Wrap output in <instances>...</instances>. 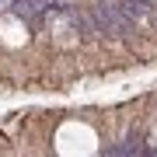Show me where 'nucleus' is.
<instances>
[{
	"mask_svg": "<svg viewBox=\"0 0 157 157\" xmlns=\"http://www.w3.org/2000/svg\"><path fill=\"white\" fill-rule=\"evenodd\" d=\"M91 14L98 21V32H112V35H122V39L136 32V21L122 11L119 0H98V4H91Z\"/></svg>",
	"mask_w": 157,
	"mask_h": 157,
	"instance_id": "f257e3e1",
	"label": "nucleus"
},
{
	"mask_svg": "<svg viewBox=\"0 0 157 157\" xmlns=\"http://www.w3.org/2000/svg\"><path fill=\"white\" fill-rule=\"evenodd\" d=\"M49 11H52V0H14L11 4V14L25 25H39Z\"/></svg>",
	"mask_w": 157,
	"mask_h": 157,
	"instance_id": "f03ea898",
	"label": "nucleus"
},
{
	"mask_svg": "<svg viewBox=\"0 0 157 157\" xmlns=\"http://www.w3.org/2000/svg\"><path fill=\"white\" fill-rule=\"evenodd\" d=\"M11 4L14 0H0V11H11Z\"/></svg>",
	"mask_w": 157,
	"mask_h": 157,
	"instance_id": "7ed1b4c3",
	"label": "nucleus"
}]
</instances>
